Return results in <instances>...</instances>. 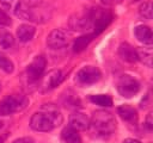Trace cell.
Segmentation results:
<instances>
[{
	"label": "cell",
	"instance_id": "obj_18",
	"mask_svg": "<svg viewBox=\"0 0 153 143\" xmlns=\"http://www.w3.org/2000/svg\"><path fill=\"white\" fill-rule=\"evenodd\" d=\"M14 44V38L10 31L4 27H0V48L1 49H10Z\"/></svg>",
	"mask_w": 153,
	"mask_h": 143
},
{
	"label": "cell",
	"instance_id": "obj_16",
	"mask_svg": "<svg viewBox=\"0 0 153 143\" xmlns=\"http://www.w3.org/2000/svg\"><path fill=\"white\" fill-rule=\"evenodd\" d=\"M62 141L65 143H81V137L78 133V131L71 126L65 128L61 132Z\"/></svg>",
	"mask_w": 153,
	"mask_h": 143
},
{
	"label": "cell",
	"instance_id": "obj_1",
	"mask_svg": "<svg viewBox=\"0 0 153 143\" xmlns=\"http://www.w3.org/2000/svg\"><path fill=\"white\" fill-rule=\"evenodd\" d=\"M62 123V114L54 104H44L39 112H36L30 120V126L36 131L48 132Z\"/></svg>",
	"mask_w": 153,
	"mask_h": 143
},
{
	"label": "cell",
	"instance_id": "obj_20",
	"mask_svg": "<svg viewBox=\"0 0 153 143\" xmlns=\"http://www.w3.org/2000/svg\"><path fill=\"white\" fill-rule=\"evenodd\" d=\"M90 100L96 104V105H99V106H103V107H110L112 105V99L108 95V94H96V95H91L90 97Z\"/></svg>",
	"mask_w": 153,
	"mask_h": 143
},
{
	"label": "cell",
	"instance_id": "obj_21",
	"mask_svg": "<svg viewBox=\"0 0 153 143\" xmlns=\"http://www.w3.org/2000/svg\"><path fill=\"white\" fill-rule=\"evenodd\" d=\"M139 14H140L143 19H152V15H153L152 4L148 2V1L141 4L140 7H139Z\"/></svg>",
	"mask_w": 153,
	"mask_h": 143
},
{
	"label": "cell",
	"instance_id": "obj_2",
	"mask_svg": "<svg viewBox=\"0 0 153 143\" xmlns=\"http://www.w3.org/2000/svg\"><path fill=\"white\" fill-rule=\"evenodd\" d=\"M88 129L93 137L108 138L116 130V120L110 112L105 110H98L92 114V118L88 123Z\"/></svg>",
	"mask_w": 153,
	"mask_h": 143
},
{
	"label": "cell",
	"instance_id": "obj_30",
	"mask_svg": "<svg viewBox=\"0 0 153 143\" xmlns=\"http://www.w3.org/2000/svg\"><path fill=\"white\" fill-rule=\"evenodd\" d=\"M0 88H1V85H0Z\"/></svg>",
	"mask_w": 153,
	"mask_h": 143
},
{
	"label": "cell",
	"instance_id": "obj_22",
	"mask_svg": "<svg viewBox=\"0 0 153 143\" xmlns=\"http://www.w3.org/2000/svg\"><path fill=\"white\" fill-rule=\"evenodd\" d=\"M0 68L5 70L6 73H12L13 72V63L6 58L4 55H0Z\"/></svg>",
	"mask_w": 153,
	"mask_h": 143
},
{
	"label": "cell",
	"instance_id": "obj_8",
	"mask_svg": "<svg viewBox=\"0 0 153 143\" xmlns=\"http://www.w3.org/2000/svg\"><path fill=\"white\" fill-rule=\"evenodd\" d=\"M45 66H47L45 57L43 55L36 56L32 60V62L26 68V77H27V80L29 81H32V82L33 81H37L42 76Z\"/></svg>",
	"mask_w": 153,
	"mask_h": 143
},
{
	"label": "cell",
	"instance_id": "obj_26",
	"mask_svg": "<svg viewBox=\"0 0 153 143\" xmlns=\"http://www.w3.org/2000/svg\"><path fill=\"white\" fill-rule=\"evenodd\" d=\"M100 1L105 6H116L122 2V0H100Z\"/></svg>",
	"mask_w": 153,
	"mask_h": 143
},
{
	"label": "cell",
	"instance_id": "obj_7",
	"mask_svg": "<svg viewBox=\"0 0 153 143\" xmlns=\"http://www.w3.org/2000/svg\"><path fill=\"white\" fill-rule=\"evenodd\" d=\"M69 27L74 31H85L87 29H91L90 10H85V11L74 13L69 18Z\"/></svg>",
	"mask_w": 153,
	"mask_h": 143
},
{
	"label": "cell",
	"instance_id": "obj_4",
	"mask_svg": "<svg viewBox=\"0 0 153 143\" xmlns=\"http://www.w3.org/2000/svg\"><path fill=\"white\" fill-rule=\"evenodd\" d=\"M90 15H91V27L93 29L92 33H94V36L104 31L112 20L111 12L108 10H103L100 7L90 8Z\"/></svg>",
	"mask_w": 153,
	"mask_h": 143
},
{
	"label": "cell",
	"instance_id": "obj_27",
	"mask_svg": "<svg viewBox=\"0 0 153 143\" xmlns=\"http://www.w3.org/2000/svg\"><path fill=\"white\" fill-rule=\"evenodd\" d=\"M12 143H35L31 137H22L18 139H14Z\"/></svg>",
	"mask_w": 153,
	"mask_h": 143
},
{
	"label": "cell",
	"instance_id": "obj_6",
	"mask_svg": "<svg viewBox=\"0 0 153 143\" xmlns=\"http://www.w3.org/2000/svg\"><path fill=\"white\" fill-rule=\"evenodd\" d=\"M102 74L100 70L97 67L93 66H86L82 67L78 73H76V77L75 81L80 85V86H90L96 83L99 79H100Z\"/></svg>",
	"mask_w": 153,
	"mask_h": 143
},
{
	"label": "cell",
	"instance_id": "obj_23",
	"mask_svg": "<svg viewBox=\"0 0 153 143\" xmlns=\"http://www.w3.org/2000/svg\"><path fill=\"white\" fill-rule=\"evenodd\" d=\"M10 24H11L10 17L2 10H0V25H10Z\"/></svg>",
	"mask_w": 153,
	"mask_h": 143
},
{
	"label": "cell",
	"instance_id": "obj_15",
	"mask_svg": "<svg viewBox=\"0 0 153 143\" xmlns=\"http://www.w3.org/2000/svg\"><path fill=\"white\" fill-rule=\"evenodd\" d=\"M36 33V29L32 25L23 24L17 29V37L20 42H29L32 39V37Z\"/></svg>",
	"mask_w": 153,
	"mask_h": 143
},
{
	"label": "cell",
	"instance_id": "obj_9",
	"mask_svg": "<svg viewBox=\"0 0 153 143\" xmlns=\"http://www.w3.org/2000/svg\"><path fill=\"white\" fill-rule=\"evenodd\" d=\"M68 41L69 36L66 31L61 29H55L49 33L47 38V45L51 49H61L68 44Z\"/></svg>",
	"mask_w": 153,
	"mask_h": 143
},
{
	"label": "cell",
	"instance_id": "obj_14",
	"mask_svg": "<svg viewBox=\"0 0 153 143\" xmlns=\"http://www.w3.org/2000/svg\"><path fill=\"white\" fill-rule=\"evenodd\" d=\"M117 112L120 114V117L128 122V123H136L137 120V113H136V110L131 106H128V105H122L117 108Z\"/></svg>",
	"mask_w": 153,
	"mask_h": 143
},
{
	"label": "cell",
	"instance_id": "obj_5",
	"mask_svg": "<svg viewBox=\"0 0 153 143\" xmlns=\"http://www.w3.org/2000/svg\"><path fill=\"white\" fill-rule=\"evenodd\" d=\"M117 91L122 97L131 98L139 93L140 83L135 77H133L128 74H124L117 81Z\"/></svg>",
	"mask_w": 153,
	"mask_h": 143
},
{
	"label": "cell",
	"instance_id": "obj_29",
	"mask_svg": "<svg viewBox=\"0 0 153 143\" xmlns=\"http://www.w3.org/2000/svg\"><path fill=\"white\" fill-rule=\"evenodd\" d=\"M7 136H8V133H4V135H1V136H0V143H4L5 139L7 138Z\"/></svg>",
	"mask_w": 153,
	"mask_h": 143
},
{
	"label": "cell",
	"instance_id": "obj_17",
	"mask_svg": "<svg viewBox=\"0 0 153 143\" xmlns=\"http://www.w3.org/2000/svg\"><path fill=\"white\" fill-rule=\"evenodd\" d=\"M136 55H137V60H140L143 64H146L147 67H152V58H153V51H152V46H145V48H139L136 50Z\"/></svg>",
	"mask_w": 153,
	"mask_h": 143
},
{
	"label": "cell",
	"instance_id": "obj_3",
	"mask_svg": "<svg viewBox=\"0 0 153 143\" xmlns=\"http://www.w3.org/2000/svg\"><path fill=\"white\" fill-rule=\"evenodd\" d=\"M29 100L25 95L22 94H12L7 95L5 99L0 101V117L8 116L14 112H19L26 107Z\"/></svg>",
	"mask_w": 153,
	"mask_h": 143
},
{
	"label": "cell",
	"instance_id": "obj_12",
	"mask_svg": "<svg viewBox=\"0 0 153 143\" xmlns=\"http://www.w3.org/2000/svg\"><path fill=\"white\" fill-rule=\"evenodd\" d=\"M118 55L120 57L129 63H134L137 61V55H136V50L127 42H123L120 44L118 46Z\"/></svg>",
	"mask_w": 153,
	"mask_h": 143
},
{
	"label": "cell",
	"instance_id": "obj_28",
	"mask_svg": "<svg viewBox=\"0 0 153 143\" xmlns=\"http://www.w3.org/2000/svg\"><path fill=\"white\" fill-rule=\"evenodd\" d=\"M123 143H141V142L137 139H134V138H127L123 141Z\"/></svg>",
	"mask_w": 153,
	"mask_h": 143
},
{
	"label": "cell",
	"instance_id": "obj_19",
	"mask_svg": "<svg viewBox=\"0 0 153 143\" xmlns=\"http://www.w3.org/2000/svg\"><path fill=\"white\" fill-rule=\"evenodd\" d=\"M93 37H94V33H88V35L80 36V37L76 38V41L74 42L73 50H74L75 52H80V51H82V50L90 44V42L93 39Z\"/></svg>",
	"mask_w": 153,
	"mask_h": 143
},
{
	"label": "cell",
	"instance_id": "obj_10",
	"mask_svg": "<svg viewBox=\"0 0 153 143\" xmlns=\"http://www.w3.org/2000/svg\"><path fill=\"white\" fill-rule=\"evenodd\" d=\"M62 80H63V73L60 69H53L43 76V79L41 80L39 87L42 88L43 92H47L59 86L62 82Z\"/></svg>",
	"mask_w": 153,
	"mask_h": 143
},
{
	"label": "cell",
	"instance_id": "obj_13",
	"mask_svg": "<svg viewBox=\"0 0 153 143\" xmlns=\"http://www.w3.org/2000/svg\"><path fill=\"white\" fill-rule=\"evenodd\" d=\"M134 33H135V37L137 38V41L142 42L143 44H148L151 45L152 42H153V35H152V31L148 26L146 25H139L135 27L134 30Z\"/></svg>",
	"mask_w": 153,
	"mask_h": 143
},
{
	"label": "cell",
	"instance_id": "obj_25",
	"mask_svg": "<svg viewBox=\"0 0 153 143\" xmlns=\"http://www.w3.org/2000/svg\"><path fill=\"white\" fill-rule=\"evenodd\" d=\"M23 2L27 6H30V7H37V6L41 5L42 0H23Z\"/></svg>",
	"mask_w": 153,
	"mask_h": 143
},
{
	"label": "cell",
	"instance_id": "obj_24",
	"mask_svg": "<svg viewBox=\"0 0 153 143\" xmlns=\"http://www.w3.org/2000/svg\"><path fill=\"white\" fill-rule=\"evenodd\" d=\"M145 125H146V128H147L148 130H152V129H153V114H152V112H149V113L147 114Z\"/></svg>",
	"mask_w": 153,
	"mask_h": 143
},
{
	"label": "cell",
	"instance_id": "obj_11",
	"mask_svg": "<svg viewBox=\"0 0 153 143\" xmlns=\"http://www.w3.org/2000/svg\"><path fill=\"white\" fill-rule=\"evenodd\" d=\"M88 118L82 112H74L69 117V126L75 129L76 131H84L88 129Z\"/></svg>",
	"mask_w": 153,
	"mask_h": 143
}]
</instances>
